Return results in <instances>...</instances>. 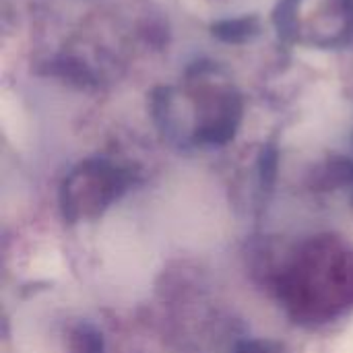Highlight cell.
Instances as JSON below:
<instances>
[{
    "instance_id": "cell-1",
    "label": "cell",
    "mask_w": 353,
    "mask_h": 353,
    "mask_svg": "<svg viewBox=\"0 0 353 353\" xmlns=\"http://www.w3.org/2000/svg\"><path fill=\"white\" fill-rule=\"evenodd\" d=\"M246 353H269V352H267V347H263V345H248V347H246Z\"/></svg>"
}]
</instances>
